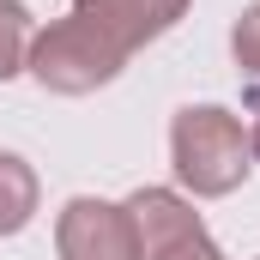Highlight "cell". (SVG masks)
<instances>
[{
	"label": "cell",
	"mask_w": 260,
	"mask_h": 260,
	"mask_svg": "<svg viewBox=\"0 0 260 260\" xmlns=\"http://www.w3.org/2000/svg\"><path fill=\"white\" fill-rule=\"evenodd\" d=\"M230 49H236V61H242V67L260 79V6H248V12L236 18V30H230Z\"/></svg>",
	"instance_id": "ba28073f"
},
{
	"label": "cell",
	"mask_w": 260,
	"mask_h": 260,
	"mask_svg": "<svg viewBox=\"0 0 260 260\" xmlns=\"http://www.w3.org/2000/svg\"><path fill=\"white\" fill-rule=\"evenodd\" d=\"M30 43H37L30 37V12L18 0H0V79L30 67Z\"/></svg>",
	"instance_id": "52a82bcc"
},
{
	"label": "cell",
	"mask_w": 260,
	"mask_h": 260,
	"mask_svg": "<svg viewBox=\"0 0 260 260\" xmlns=\"http://www.w3.org/2000/svg\"><path fill=\"white\" fill-rule=\"evenodd\" d=\"M182 12H188V0H73V18L121 61L133 49H145L151 37H164Z\"/></svg>",
	"instance_id": "277c9868"
},
{
	"label": "cell",
	"mask_w": 260,
	"mask_h": 260,
	"mask_svg": "<svg viewBox=\"0 0 260 260\" xmlns=\"http://www.w3.org/2000/svg\"><path fill=\"white\" fill-rule=\"evenodd\" d=\"M170 157H176V176L194 194H230L248 176V133H242V121L230 109L200 103V109H182L176 115Z\"/></svg>",
	"instance_id": "6da1fadb"
},
{
	"label": "cell",
	"mask_w": 260,
	"mask_h": 260,
	"mask_svg": "<svg viewBox=\"0 0 260 260\" xmlns=\"http://www.w3.org/2000/svg\"><path fill=\"white\" fill-rule=\"evenodd\" d=\"M55 248H61V260H139V236H133L127 206L73 200V206L61 212Z\"/></svg>",
	"instance_id": "5b68a950"
},
{
	"label": "cell",
	"mask_w": 260,
	"mask_h": 260,
	"mask_svg": "<svg viewBox=\"0 0 260 260\" xmlns=\"http://www.w3.org/2000/svg\"><path fill=\"white\" fill-rule=\"evenodd\" d=\"M30 73H37L49 91L79 97V91L109 85V79L121 73V55H115V49H103L79 18H61V24H49V30L30 43Z\"/></svg>",
	"instance_id": "7a4b0ae2"
},
{
	"label": "cell",
	"mask_w": 260,
	"mask_h": 260,
	"mask_svg": "<svg viewBox=\"0 0 260 260\" xmlns=\"http://www.w3.org/2000/svg\"><path fill=\"white\" fill-rule=\"evenodd\" d=\"M127 218L139 236V260H224L212 236L200 230V218L170 188H139L127 200Z\"/></svg>",
	"instance_id": "3957f363"
},
{
	"label": "cell",
	"mask_w": 260,
	"mask_h": 260,
	"mask_svg": "<svg viewBox=\"0 0 260 260\" xmlns=\"http://www.w3.org/2000/svg\"><path fill=\"white\" fill-rule=\"evenodd\" d=\"M30 212H37V176H30V164L12 157V151H0V236L24 230Z\"/></svg>",
	"instance_id": "8992f818"
},
{
	"label": "cell",
	"mask_w": 260,
	"mask_h": 260,
	"mask_svg": "<svg viewBox=\"0 0 260 260\" xmlns=\"http://www.w3.org/2000/svg\"><path fill=\"white\" fill-rule=\"evenodd\" d=\"M248 157H260V121H254V133H248Z\"/></svg>",
	"instance_id": "9c48e42d"
}]
</instances>
